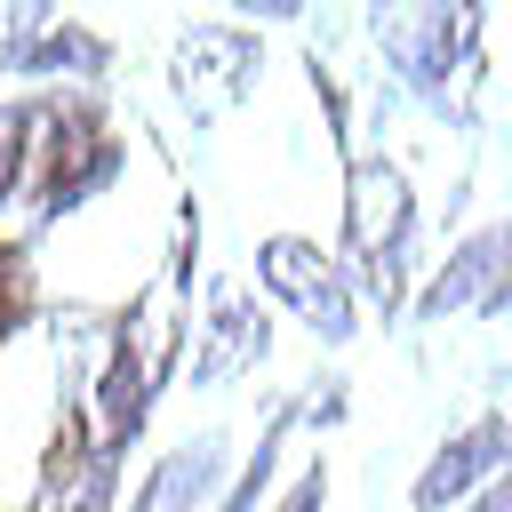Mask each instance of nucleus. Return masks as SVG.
<instances>
[{
  "label": "nucleus",
  "instance_id": "f257e3e1",
  "mask_svg": "<svg viewBox=\"0 0 512 512\" xmlns=\"http://www.w3.org/2000/svg\"><path fill=\"white\" fill-rule=\"evenodd\" d=\"M128 176V136L112 128L104 88H40V136H32V176H24V240L48 224L96 208Z\"/></svg>",
  "mask_w": 512,
  "mask_h": 512
},
{
  "label": "nucleus",
  "instance_id": "f03ea898",
  "mask_svg": "<svg viewBox=\"0 0 512 512\" xmlns=\"http://www.w3.org/2000/svg\"><path fill=\"white\" fill-rule=\"evenodd\" d=\"M344 272L352 288L400 320L408 312V264H416V192L400 176V160L384 152H352L344 160Z\"/></svg>",
  "mask_w": 512,
  "mask_h": 512
},
{
  "label": "nucleus",
  "instance_id": "7ed1b4c3",
  "mask_svg": "<svg viewBox=\"0 0 512 512\" xmlns=\"http://www.w3.org/2000/svg\"><path fill=\"white\" fill-rule=\"evenodd\" d=\"M368 32H376L392 80L432 112H448L456 72H480V8H376Z\"/></svg>",
  "mask_w": 512,
  "mask_h": 512
},
{
  "label": "nucleus",
  "instance_id": "20e7f679",
  "mask_svg": "<svg viewBox=\"0 0 512 512\" xmlns=\"http://www.w3.org/2000/svg\"><path fill=\"white\" fill-rule=\"evenodd\" d=\"M120 64V48L80 24V16H56L48 0H16L0 16V80H40V88H104Z\"/></svg>",
  "mask_w": 512,
  "mask_h": 512
},
{
  "label": "nucleus",
  "instance_id": "39448f33",
  "mask_svg": "<svg viewBox=\"0 0 512 512\" xmlns=\"http://www.w3.org/2000/svg\"><path fill=\"white\" fill-rule=\"evenodd\" d=\"M264 352H272V312H264V296H248L240 280H208L200 352H192V392H216V384L264 368Z\"/></svg>",
  "mask_w": 512,
  "mask_h": 512
},
{
  "label": "nucleus",
  "instance_id": "423d86ee",
  "mask_svg": "<svg viewBox=\"0 0 512 512\" xmlns=\"http://www.w3.org/2000/svg\"><path fill=\"white\" fill-rule=\"evenodd\" d=\"M496 472H512V416H504V408L472 416L464 432H448V440L432 448V464H424V472H416V488H408V512H448V504H472Z\"/></svg>",
  "mask_w": 512,
  "mask_h": 512
},
{
  "label": "nucleus",
  "instance_id": "0eeeda50",
  "mask_svg": "<svg viewBox=\"0 0 512 512\" xmlns=\"http://www.w3.org/2000/svg\"><path fill=\"white\" fill-rule=\"evenodd\" d=\"M256 72H264V48H256L240 24H192V32L176 40V96H184L192 120L240 104V96L256 88Z\"/></svg>",
  "mask_w": 512,
  "mask_h": 512
},
{
  "label": "nucleus",
  "instance_id": "6e6552de",
  "mask_svg": "<svg viewBox=\"0 0 512 512\" xmlns=\"http://www.w3.org/2000/svg\"><path fill=\"white\" fill-rule=\"evenodd\" d=\"M512 272V216H496V224H480V232H464L456 248H448V264L408 296V312L416 320H448V312H480L488 304V288Z\"/></svg>",
  "mask_w": 512,
  "mask_h": 512
},
{
  "label": "nucleus",
  "instance_id": "1a4fd4ad",
  "mask_svg": "<svg viewBox=\"0 0 512 512\" xmlns=\"http://www.w3.org/2000/svg\"><path fill=\"white\" fill-rule=\"evenodd\" d=\"M232 440L224 432H200V440H176L128 496V512H216V496L232 488Z\"/></svg>",
  "mask_w": 512,
  "mask_h": 512
},
{
  "label": "nucleus",
  "instance_id": "9d476101",
  "mask_svg": "<svg viewBox=\"0 0 512 512\" xmlns=\"http://www.w3.org/2000/svg\"><path fill=\"white\" fill-rule=\"evenodd\" d=\"M328 272H336V248H320L312 232H264V240H256V296H264V304L304 312V304L328 288Z\"/></svg>",
  "mask_w": 512,
  "mask_h": 512
},
{
  "label": "nucleus",
  "instance_id": "9b49d317",
  "mask_svg": "<svg viewBox=\"0 0 512 512\" xmlns=\"http://www.w3.org/2000/svg\"><path fill=\"white\" fill-rule=\"evenodd\" d=\"M48 320V296H40V248L24 232H0V352L16 336H32Z\"/></svg>",
  "mask_w": 512,
  "mask_h": 512
},
{
  "label": "nucleus",
  "instance_id": "f8f14e48",
  "mask_svg": "<svg viewBox=\"0 0 512 512\" xmlns=\"http://www.w3.org/2000/svg\"><path fill=\"white\" fill-rule=\"evenodd\" d=\"M32 136H40V88H32V96H0V216L24 200Z\"/></svg>",
  "mask_w": 512,
  "mask_h": 512
},
{
  "label": "nucleus",
  "instance_id": "ddd939ff",
  "mask_svg": "<svg viewBox=\"0 0 512 512\" xmlns=\"http://www.w3.org/2000/svg\"><path fill=\"white\" fill-rule=\"evenodd\" d=\"M288 432H296V400H280V408H272V424H264L256 456L232 472V488L216 496V512H256V504H264V488H272V472H280V448H288Z\"/></svg>",
  "mask_w": 512,
  "mask_h": 512
},
{
  "label": "nucleus",
  "instance_id": "4468645a",
  "mask_svg": "<svg viewBox=\"0 0 512 512\" xmlns=\"http://www.w3.org/2000/svg\"><path fill=\"white\" fill-rule=\"evenodd\" d=\"M304 328L328 344V352H344L352 336H360V288H352V272H344V256H336V272H328V288L304 304Z\"/></svg>",
  "mask_w": 512,
  "mask_h": 512
},
{
  "label": "nucleus",
  "instance_id": "2eb2a0df",
  "mask_svg": "<svg viewBox=\"0 0 512 512\" xmlns=\"http://www.w3.org/2000/svg\"><path fill=\"white\" fill-rule=\"evenodd\" d=\"M272 512H328V456H304L296 464V480L280 488V504Z\"/></svg>",
  "mask_w": 512,
  "mask_h": 512
},
{
  "label": "nucleus",
  "instance_id": "dca6fc26",
  "mask_svg": "<svg viewBox=\"0 0 512 512\" xmlns=\"http://www.w3.org/2000/svg\"><path fill=\"white\" fill-rule=\"evenodd\" d=\"M464 512H512V472H496V480H488V488H480Z\"/></svg>",
  "mask_w": 512,
  "mask_h": 512
},
{
  "label": "nucleus",
  "instance_id": "f3484780",
  "mask_svg": "<svg viewBox=\"0 0 512 512\" xmlns=\"http://www.w3.org/2000/svg\"><path fill=\"white\" fill-rule=\"evenodd\" d=\"M504 312H512V272H504V280L488 288V304H480V320H504Z\"/></svg>",
  "mask_w": 512,
  "mask_h": 512
}]
</instances>
